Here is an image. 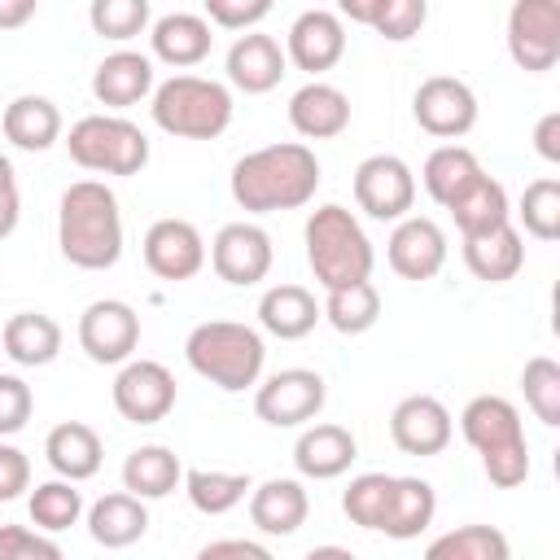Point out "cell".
I'll use <instances>...</instances> for the list:
<instances>
[{
	"label": "cell",
	"instance_id": "10",
	"mask_svg": "<svg viewBox=\"0 0 560 560\" xmlns=\"http://www.w3.org/2000/svg\"><path fill=\"white\" fill-rule=\"evenodd\" d=\"M508 52L529 74L551 70L560 61V0H516L508 9Z\"/></svg>",
	"mask_w": 560,
	"mask_h": 560
},
{
	"label": "cell",
	"instance_id": "15",
	"mask_svg": "<svg viewBox=\"0 0 560 560\" xmlns=\"http://www.w3.org/2000/svg\"><path fill=\"white\" fill-rule=\"evenodd\" d=\"M451 411L433 394H407L389 411V438L402 455H442L451 446Z\"/></svg>",
	"mask_w": 560,
	"mask_h": 560
},
{
	"label": "cell",
	"instance_id": "41",
	"mask_svg": "<svg viewBox=\"0 0 560 560\" xmlns=\"http://www.w3.org/2000/svg\"><path fill=\"white\" fill-rule=\"evenodd\" d=\"M83 516V494L74 490V481H44L31 490V521L44 534H61Z\"/></svg>",
	"mask_w": 560,
	"mask_h": 560
},
{
	"label": "cell",
	"instance_id": "36",
	"mask_svg": "<svg viewBox=\"0 0 560 560\" xmlns=\"http://www.w3.org/2000/svg\"><path fill=\"white\" fill-rule=\"evenodd\" d=\"M424 560H512V542L499 525H455L424 547Z\"/></svg>",
	"mask_w": 560,
	"mask_h": 560
},
{
	"label": "cell",
	"instance_id": "35",
	"mask_svg": "<svg viewBox=\"0 0 560 560\" xmlns=\"http://www.w3.org/2000/svg\"><path fill=\"white\" fill-rule=\"evenodd\" d=\"M477 175H481V162H477V153L464 149V144H438V149L424 158V171H420L424 192H429L442 210H446Z\"/></svg>",
	"mask_w": 560,
	"mask_h": 560
},
{
	"label": "cell",
	"instance_id": "46",
	"mask_svg": "<svg viewBox=\"0 0 560 560\" xmlns=\"http://www.w3.org/2000/svg\"><path fill=\"white\" fill-rule=\"evenodd\" d=\"M271 13L267 0H206V22L210 26H223V31H249L258 26L262 18Z\"/></svg>",
	"mask_w": 560,
	"mask_h": 560
},
{
	"label": "cell",
	"instance_id": "52",
	"mask_svg": "<svg viewBox=\"0 0 560 560\" xmlns=\"http://www.w3.org/2000/svg\"><path fill=\"white\" fill-rule=\"evenodd\" d=\"M302 560H354V551H346V547H337V542H324V547H311Z\"/></svg>",
	"mask_w": 560,
	"mask_h": 560
},
{
	"label": "cell",
	"instance_id": "30",
	"mask_svg": "<svg viewBox=\"0 0 560 560\" xmlns=\"http://www.w3.org/2000/svg\"><path fill=\"white\" fill-rule=\"evenodd\" d=\"M149 44H153V57H158V61L184 70V66L206 61L214 35H210V22H206L201 13H184V9H179V13H162V18L153 22Z\"/></svg>",
	"mask_w": 560,
	"mask_h": 560
},
{
	"label": "cell",
	"instance_id": "16",
	"mask_svg": "<svg viewBox=\"0 0 560 560\" xmlns=\"http://www.w3.org/2000/svg\"><path fill=\"white\" fill-rule=\"evenodd\" d=\"M144 267L158 280H192L206 267V241L188 219H158L144 232Z\"/></svg>",
	"mask_w": 560,
	"mask_h": 560
},
{
	"label": "cell",
	"instance_id": "12",
	"mask_svg": "<svg viewBox=\"0 0 560 560\" xmlns=\"http://www.w3.org/2000/svg\"><path fill=\"white\" fill-rule=\"evenodd\" d=\"M411 114H416L420 131H429V136L455 144V140L468 136L472 122H477V96H472V88H468L464 79H455V74H429V79L416 88V96H411Z\"/></svg>",
	"mask_w": 560,
	"mask_h": 560
},
{
	"label": "cell",
	"instance_id": "28",
	"mask_svg": "<svg viewBox=\"0 0 560 560\" xmlns=\"http://www.w3.org/2000/svg\"><path fill=\"white\" fill-rule=\"evenodd\" d=\"M0 127H4V140L13 149H26V153H44L61 140V109L48 101V96H13L0 114Z\"/></svg>",
	"mask_w": 560,
	"mask_h": 560
},
{
	"label": "cell",
	"instance_id": "22",
	"mask_svg": "<svg viewBox=\"0 0 560 560\" xmlns=\"http://www.w3.org/2000/svg\"><path fill=\"white\" fill-rule=\"evenodd\" d=\"M306 516H311V494L293 477H271L258 490H249V521L262 534L289 538V534H298L306 525Z\"/></svg>",
	"mask_w": 560,
	"mask_h": 560
},
{
	"label": "cell",
	"instance_id": "17",
	"mask_svg": "<svg viewBox=\"0 0 560 560\" xmlns=\"http://www.w3.org/2000/svg\"><path fill=\"white\" fill-rule=\"evenodd\" d=\"M385 258L402 280H433L446 262V232L424 214H407L389 232Z\"/></svg>",
	"mask_w": 560,
	"mask_h": 560
},
{
	"label": "cell",
	"instance_id": "6",
	"mask_svg": "<svg viewBox=\"0 0 560 560\" xmlns=\"http://www.w3.org/2000/svg\"><path fill=\"white\" fill-rule=\"evenodd\" d=\"M153 122L179 140H214L232 122V92L219 79L171 74L153 88Z\"/></svg>",
	"mask_w": 560,
	"mask_h": 560
},
{
	"label": "cell",
	"instance_id": "32",
	"mask_svg": "<svg viewBox=\"0 0 560 560\" xmlns=\"http://www.w3.org/2000/svg\"><path fill=\"white\" fill-rule=\"evenodd\" d=\"M337 18L363 22V26H372L381 39L402 44V39L420 35V26H424V18H429V4H424V0H341V13H337Z\"/></svg>",
	"mask_w": 560,
	"mask_h": 560
},
{
	"label": "cell",
	"instance_id": "47",
	"mask_svg": "<svg viewBox=\"0 0 560 560\" xmlns=\"http://www.w3.org/2000/svg\"><path fill=\"white\" fill-rule=\"evenodd\" d=\"M22 490H31V459L18 446L0 442V503L18 499Z\"/></svg>",
	"mask_w": 560,
	"mask_h": 560
},
{
	"label": "cell",
	"instance_id": "25",
	"mask_svg": "<svg viewBox=\"0 0 560 560\" xmlns=\"http://www.w3.org/2000/svg\"><path fill=\"white\" fill-rule=\"evenodd\" d=\"M464 262L477 280L486 284H503L512 280L521 267H525V241L516 232V223H499L490 232H477V236H464Z\"/></svg>",
	"mask_w": 560,
	"mask_h": 560
},
{
	"label": "cell",
	"instance_id": "31",
	"mask_svg": "<svg viewBox=\"0 0 560 560\" xmlns=\"http://www.w3.org/2000/svg\"><path fill=\"white\" fill-rule=\"evenodd\" d=\"M179 481H184V464L171 446L149 442L122 459V490L136 499H166Z\"/></svg>",
	"mask_w": 560,
	"mask_h": 560
},
{
	"label": "cell",
	"instance_id": "51",
	"mask_svg": "<svg viewBox=\"0 0 560 560\" xmlns=\"http://www.w3.org/2000/svg\"><path fill=\"white\" fill-rule=\"evenodd\" d=\"M35 18V0H0V31H18Z\"/></svg>",
	"mask_w": 560,
	"mask_h": 560
},
{
	"label": "cell",
	"instance_id": "38",
	"mask_svg": "<svg viewBox=\"0 0 560 560\" xmlns=\"http://www.w3.org/2000/svg\"><path fill=\"white\" fill-rule=\"evenodd\" d=\"M184 490H188V503L206 516H223L232 512L254 486H249V472H219V468H188L184 472Z\"/></svg>",
	"mask_w": 560,
	"mask_h": 560
},
{
	"label": "cell",
	"instance_id": "49",
	"mask_svg": "<svg viewBox=\"0 0 560 560\" xmlns=\"http://www.w3.org/2000/svg\"><path fill=\"white\" fill-rule=\"evenodd\" d=\"M197 560H271V551L249 538H214L197 551Z\"/></svg>",
	"mask_w": 560,
	"mask_h": 560
},
{
	"label": "cell",
	"instance_id": "3",
	"mask_svg": "<svg viewBox=\"0 0 560 560\" xmlns=\"http://www.w3.org/2000/svg\"><path fill=\"white\" fill-rule=\"evenodd\" d=\"M459 433L481 455V468L499 490L525 486V477H529V442H525V424H521L516 402H508L503 394H477L459 411Z\"/></svg>",
	"mask_w": 560,
	"mask_h": 560
},
{
	"label": "cell",
	"instance_id": "19",
	"mask_svg": "<svg viewBox=\"0 0 560 560\" xmlns=\"http://www.w3.org/2000/svg\"><path fill=\"white\" fill-rule=\"evenodd\" d=\"M284 66H289L284 48L271 35H262V31H245L228 48V83L241 88V92H249V96L271 92L284 79Z\"/></svg>",
	"mask_w": 560,
	"mask_h": 560
},
{
	"label": "cell",
	"instance_id": "43",
	"mask_svg": "<svg viewBox=\"0 0 560 560\" xmlns=\"http://www.w3.org/2000/svg\"><path fill=\"white\" fill-rule=\"evenodd\" d=\"M88 22L101 39H136L149 26V0H92Z\"/></svg>",
	"mask_w": 560,
	"mask_h": 560
},
{
	"label": "cell",
	"instance_id": "4",
	"mask_svg": "<svg viewBox=\"0 0 560 560\" xmlns=\"http://www.w3.org/2000/svg\"><path fill=\"white\" fill-rule=\"evenodd\" d=\"M302 236H306V262H311L315 280L324 284V293L359 284V280H372L376 249H372L363 223L354 219V210L328 201V206L311 210Z\"/></svg>",
	"mask_w": 560,
	"mask_h": 560
},
{
	"label": "cell",
	"instance_id": "9",
	"mask_svg": "<svg viewBox=\"0 0 560 560\" xmlns=\"http://www.w3.org/2000/svg\"><path fill=\"white\" fill-rule=\"evenodd\" d=\"M354 201L368 219L398 223L416 206V175L398 153H372L354 166Z\"/></svg>",
	"mask_w": 560,
	"mask_h": 560
},
{
	"label": "cell",
	"instance_id": "37",
	"mask_svg": "<svg viewBox=\"0 0 560 560\" xmlns=\"http://www.w3.org/2000/svg\"><path fill=\"white\" fill-rule=\"evenodd\" d=\"M319 315H324L337 332L359 337V332H368V328L381 319V293H376L372 280H359V284H346V289H328Z\"/></svg>",
	"mask_w": 560,
	"mask_h": 560
},
{
	"label": "cell",
	"instance_id": "33",
	"mask_svg": "<svg viewBox=\"0 0 560 560\" xmlns=\"http://www.w3.org/2000/svg\"><path fill=\"white\" fill-rule=\"evenodd\" d=\"M446 210H451L459 236H477V232H490V228H499V223L512 219V210H508V188H503L494 175H486V171H481Z\"/></svg>",
	"mask_w": 560,
	"mask_h": 560
},
{
	"label": "cell",
	"instance_id": "5",
	"mask_svg": "<svg viewBox=\"0 0 560 560\" xmlns=\"http://www.w3.org/2000/svg\"><path fill=\"white\" fill-rule=\"evenodd\" d=\"M184 359H188V368H192L201 381H210V385H219V389H228V394H241V389L258 385L267 346H262L258 328H249V324H236V319H206V324H197V328L188 332Z\"/></svg>",
	"mask_w": 560,
	"mask_h": 560
},
{
	"label": "cell",
	"instance_id": "39",
	"mask_svg": "<svg viewBox=\"0 0 560 560\" xmlns=\"http://www.w3.org/2000/svg\"><path fill=\"white\" fill-rule=\"evenodd\" d=\"M389 499H394V477L389 472H359L341 494V512L359 529H381L385 516H389Z\"/></svg>",
	"mask_w": 560,
	"mask_h": 560
},
{
	"label": "cell",
	"instance_id": "40",
	"mask_svg": "<svg viewBox=\"0 0 560 560\" xmlns=\"http://www.w3.org/2000/svg\"><path fill=\"white\" fill-rule=\"evenodd\" d=\"M521 389H525V407H529L547 429H556V424H560V363L547 359V354L525 359V368H521Z\"/></svg>",
	"mask_w": 560,
	"mask_h": 560
},
{
	"label": "cell",
	"instance_id": "7",
	"mask_svg": "<svg viewBox=\"0 0 560 560\" xmlns=\"http://www.w3.org/2000/svg\"><path fill=\"white\" fill-rule=\"evenodd\" d=\"M70 162L96 175H136L149 162V136L122 114H88L66 136Z\"/></svg>",
	"mask_w": 560,
	"mask_h": 560
},
{
	"label": "cell",
	"instance_id": "26",
	"mask_svg": "<svg viewBox=\"0 0 560 560\" xmlns=\"http://www.w3.org/2000/svg\"><path fill=\"white\" fill-rule=\"evenodd\" d=\"M0 354L22 368H48L61 354V324L44 311H18L0 328Z\"/></svg>",
	"mask_w": 560,
	"mask_h": 560
},
{
	"label": "cell",
	"instance_id": "50",
	"mask_svg": "<svg viewBox=\"0 0 560 560\" xmlns=\"http://www.w3.org/2000/svg\"><path fill=\"white\" fill-rule=\"evenodd\" d=\"M534 149H538V158L542 162H560V109H547L542 118H538V127H534Z\"/></svg>",
	"mask_w": 560,
	"mask_h": 560
},
{
	"label": "cell",
	"instance_id": "34",
	"mask_svg": "<svg viewBox=\"0 0 560 560\" xmlns=\"http://www.w3.org/2000/svg\"><path fill=\"white\" fill-rule=\"evenodd\" d=\"M433 512H438V494L424 477H394V499H389V516L381 525L385 538H420L429 525H433Z\"/></svg>",
	"mask_w": 560,
	"mask_h": 560
},
{
	"label": "cell",
	"instance_id": "42",
	"mask_svg": "<svg viewBox=\"0 0 560 560\" xmlns=\"http://www.w3.org/2000/svg\"><path fill=\"white\" fill-rule=\"evenodd\" d=\"M516 214H521V228H525L534 241H556V236H560V179L542 175V179L525 184Z\"/></svg>",
	"mask_w": 560,
	"mask_h": 560
},
{
	"label": "cell",
	"instance_id": "29",
	"mask_svg": "<svg viewBox=\"0 0 560 560\" xmlns=\"http://www.w3.org/2000/svg\"><path fill=\"white\" fill-rule=\"evenodd\" d=\"M319 319V302L302 284H271L258 298V324L280 341H302L306 332H315Z\"/></svg>",
	"mask_w": 560,
	"mask_h": 560
},
{
	"label": "cell",
	"instance_id": "1",
	"mask_svg": "<svg viewBox=\"0 0 560 560\" xmlns=\"http://www.w3.org/2000/svg\"><path fill=\"white\" fill-rule=\"evenodd\" d=\"M319 188V158L302 140H280L245 153L232 166V201L249 214L298 210Z\"/></svg>",
	"mask_w": 560,
	"mask_h": 560
},
{
	"label": "cell",
	"instance_id": "18",
	"mask_svg": "<svg viewBox=\"0 0 560 560\" xmlns=\"http://www.w3.org/2000/svg\"><path fill=\"white\" fill-rule=\"evenodd\" d=\"M346 52V26L332 9H306L293 18L289 39H284V57L306 70V74H324L341 61Z\"/></svg>",
	"mask_w": 560,
	"mask_h": 560
},
{
	"label": "cell",
	"instance_id": "24",
	"mask_svg": "<svg viewBox=\"0 0 560 560\" xmlns=\"http://www.w3.org/2000/svg\"><path fill=\"white\" fill-rule=\"evenodd\" d=\"M359 455V442L346 424H311L302 429L298 446H293V464L302 477H315V481H332L341 477Z\"/></svg>",
	"mask_w": 560,
	"mask_h": 560
},
{
	"label": "cell",
	"instance_id": "48",
	"mask_svg": "<svg viewBox=\"0 0 560 560\" xmlns=\"http://www.w3.org/2000/svg\"><path fill=\"white\" fill-rule=\"evenodd\" d=\"M22 219V192H18V171L13 162L0 153V241H9L18 232Z\"/></svg>",
	"mask_w": 560,
	"mask_h": 560
},
{
	"label": "cell",
	"instance_id": "8",
	"mask_svg": "<svg viewBox=\"0 0 560 560\" xmlns=\"http://www.w3.org/2000/svg\"><path fill=\"white\" fill-rule=\"evenodd\" d=\"M324 398H328V385H324L319 372L284 368V372H271L254 389V411L271 429H298V424H306L324 411Z\"/></svg>",
	"mask_w": 560,
	"mask_h": 560
},
{
	"label": "cell",
	"instance_id": "20",
	"mask_svg": "<svg viewBox=\"0 0 560 560\" xmlns=\"http://www.w3.org/2000/svg\"><path fill=\"white\" fill-rule=\"evenodd\" d=\"M289 122L306 140H332L350 127V96L332 83L311 79L289 96Z\"/></svg>",
	"mask_w": 560,
	"mask_h": 560
},
{
	"label": "cell",
	"instance_id": "2",
	"mask_svg": "<svg viewBox=\"0 0 560 560\" xmlns=\"http://www.w3.org/2000/svg\"><path fill=\"white\" fill-rule=\"evenodd\" d=\"M57 245H61V258L79 271H105L122 258V210L109 184L79 179L61 192Z\"/></svg>",
	"mask_w": 560,
	"mask_h": 560
},
{
	"label": "cell",
	"instance_id": "27",
	"mask_svg": "<svg viewBox=\"0 0 560 560\" xmlns=\"http://www.w3.org/2000/svg\"><path fill=\"white\" fill-rule=\"evenodd\" d=\"M144 529H149V508H144V499H136L127 490L101 494L88 508V534H92V542H101L109 551H122V547L140 542Z\"/></svg>",
	"mask_w": 560,
	"mask_h": 560
},
{
	"label": "cell",
	"instance_id": "23",
	"mask_svg": "<svg viewBox=\"0 0 560 560\" xmlns=\"http://www.w3.org/2000/svg\"><path fill=\"white\" fill-rule=\"evenodd\" d=\"M153 92V61L144 52L118 48L92 70V96L109 109H127Z\"/></svg>",
	"mask_w": 560,
	"mask_h": 560
},
{
	"label": "cell",
	"instance_id": "14",
	"mask_svg": "<svg viewBox=\"0 0 560 560\" xmlns=\"http://www.w3.org/2000/svg\"><path fill=\"white\" fill-rule=\"evenodd\" d=\"M271 258H276L271 236L258 223H245V219L241 223H223L219 236L210 241V267H214V276L228 280V284H236V289H249V284L267 280Z\"/></svg>",
	"mask_w": 560,
	"mask_h": 560
},
{
	"label": "cell",
	"instance_id": "11",
	"mask_svg": "<svg viewBox=\"0 0 560 560\" xmlns=\"http://www.w3.org/2000/svg\"><path fill=\"white\" fill-rule=\"evenodd\" d=\"M79 346L92 363H127L140 346V315L122 298H96L79 315Z\"/></svg>",
	"mask_w": 560,
	"mask_h": 560
},
{
	"label": "cell",
	"instance_id": "13",
	"mask_svg": "<svg viewBox=\"0 0 560 560\" xmlns=\"http://www.w3.org/2000/svg\"><path fill=\"white\" fill-rule=\"evenodd\" d=\"M114 407L131 424H158L175 407V376L158 359H127L114 376Z\"/></svg>",
	"mask_w": 560,
	"mask_h": 560
},
{
	"label": "cell",
	"instance_id": "21",
	"mask_svg": "<svg viewBox=\"0 0 560 560\" xmlns=\"http://www.w3.org/2000/svg\"><path fill=\"white\" fill-rule=\"evenodd\" d=\"M44 455L52 464V472L61 481H88L101 472V459H105V446H101V433L83 420H61L48 429L44 438Z\"/></svg>",
	"mask_w": 560,
	"mask_h": 560
},
{
	"label": "cell",
	"instance_id": "44",
	"mask_svg": "<svg viewBox=\"0 0 560 560\" xmlns=\"http://www.w3.org/2000/svg\"><path fill=\"white\" fill-rule=\"evenodd\" d=\"M0 560H66V551L26 525H0Z\"/></svg>",
	"mask_w": 560,
	"mask_h": 560
},
{
	"label": "cell",
	"instance_id": "45",
	"mask_svg": "<svg viewBox=\"0 0 560 560\" xmlns=\"http://www.w3.org/2000/svg\"><path fill=\"white\" fill-rule=\"evenodd\" d=\"M31 411H35V394H31V385H26L22 376H4V372H0V438L26 429Z\"/></svg>",
	"mask_w": 560,
	"mask_h": 560
}]
</instances>
